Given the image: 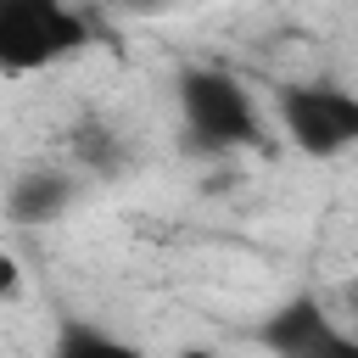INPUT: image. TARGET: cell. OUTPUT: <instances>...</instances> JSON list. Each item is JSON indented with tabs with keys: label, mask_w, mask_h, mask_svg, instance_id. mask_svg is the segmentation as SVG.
Instances as JSON below:
<instances>
[{
	"label": "cell",
	"mask_w": 358,
	"mask_h": 358,
	"mask_svg": "<svg viewBox=\"0 0 358 358\" xmlns=\"http://www.w3.org/2000/svg\"><path fill=\"white\" fill-rule=\"evenodd\" d=\"M90 45V22L67 0H0V73L22 78Z\"/></svg>",
	"instance_id": "1"
},
{
	"label": "cell",
	"mask_w": 358,
	"mask_h": 358,
	"mask_svg": "<svg viewBox=\"0 0 358 358\" xmlns=\"http://www.w3.org/2000/svg\"><path fill=\"white\" fill-rule=\"evenodd\" d=\"M179 112H185V129L213 151L257 145V106H252L246 84L224 67H185L179 73Z\"/></svg>",
	"instance_id": "2"
},
{
	"label": "cell",
	"mask_w": 358,
	"mask_h": 358,
	"mask_svg": "<svg viewBox=\"0 0 358 358\" xmlns=\"http://www.w3.org/2000/svg\"><path fill=\"white\" fill-rule=\"evenodd\" d=\"M274 112L285 140L308 157H341L358 145V95L341 84H285Z\"/></svg>",
	"instance_id": "3"
},
{
	"label": "cell",
	"mask_w": 358,
	"mask_h": 358,
	"mask_svg": "<svg viewBox=\"0 0 358 358\" xmlns=\"http://www.w3.org/2000/svg\"><path fill=\"white\" fill-rule=\"evenodd\" d=\"M263 347L274 358H358V336L336 324L319 296H291L285 308H274L263 324Z\"/></svg>",
	"instance_id": "4"
},
{
	"label": "cell",
	"mask_w": 358,
	"mask_h": 358,
	"mask_svg": "<svg viewBox=\"0 0 358 358\" xmlns=\"http://www.w3.org/2000/svg\"><path fill=\"white\" fill-rule=\"evenodd\" d=\"M67 201H73V179H67V173H50V168L22 173V179H11V190H6V213H11L17 224H50L56 213H67Z\"/></svg>",
	"instance_id": "5"
},
{
	"label": "cell",
	"mask_w": 358,
	"mask_h": 358,
	"mask_svg": "<svg viewBox=\"0 0 358 358\" xmlns=\"http://www.w3.org/2000/svg\"><path fill=\"white\" fill-rule=\"evenodd\" d=\"M50 358H140V347L117 341V336H112V330H101V324H84V319H62Z\"/></svg>",
	"instance_id": "6"
},
{
	"label": "cell",
	"mask_w": 358,
	"mask_h": 358,
	"mask_svg": "<svg viewBox=\"0 0 358 358\" xmlns=\"http://www.w3.org/2000/svg\"><path fill=\"white\" fill-rule=\"evenodd\" d=\"M73 151H78V162H90L95 173H112V168H117V157H123V145H117V134H112L106 123H78Z\"/></svg>",
	"instance_id": "7"
},
{
	"label": "cell",
	"mask_w": 358,
	"mask_h": 358,
	"mask_svg": "<svg viewBox=\"0 0 358 358\" xmlns=\"http://www.w3.org/2000/svg\"><path fill=\"white\" fill-rule=\"evenodd\" d=\"M22 291V263L11 252H0V296H17Z\"/></svg>",
	"instance_id": "8"
},
{
	"label": "cell",
	"mask_w": 358,
	"mask_h": 358,
	"mask_svg": "<svg viewBox=\"0 0 358 358\" xmlns=\"http://www.w3.org/2000/svg\"><path fill=\"white\" fill-rule=\"evenodd\" d=\"M341 308H347V319H352V336H358V280H347V285H341Z\"/></svg>",
	"instance_id": "9"
},
{
	"label": "cell",
	"mask_w": 358,
	"mask_h": 358,
	"mask_svg": "<svg viewBox=\"0 0 358 358\" xmlns=\"http://www.w3.org/2000/svg\"><path fill=\"white\" fill-rule=\"evenodd\" d=\"M179 358H218V352H213V347H185Z\"/></svg>",
	"instance_id": "10"
}]
</instances>
